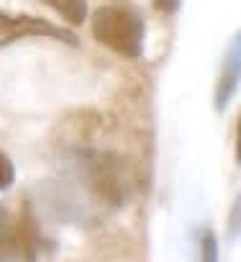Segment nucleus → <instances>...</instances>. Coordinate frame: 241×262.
I'll return each mask as SVG.
<instances>
[{
    "instance_id": "nucleus-2",
    "label": "nucleus",
    "mask_w": 241,
    "mask_h": 262,
    "mask_svg": "<svg viewBox=\"0 0 241 262\" xmlns=\"http://www.w3.org/2000/svg\"><path fill=\"white\" fill-rule=\"evenodd\" d=\"M80 172L85 185L92 190V195L98 201H103L110 208L124 206L126 201V178L120 170L115 155L110 152H85L80 157Z\"/></svg>"
},
{
    "instance_id": "nucleus-8",
    "label": "nucleus",
    "mask_w": 241,
    "mask_h": 262,
    "mask_svg": "<svg viewBox=\"0 0 241 262\" xmlns=\"http://www.w3.org/2000/svg\"><path fill=\"white\" fill-rule=\"evenodd\" d=\"M0 262H13V247H11V221L0 208Z\"/></svg>"
},
{
    "instance_id": "nucleus-4",
    "label": "nucleus",
    "mask_w": 241,
    "mask_h": 262,
    "mask_svg": "<svg viewBox=\"0 0 241 262\" xmlns=\"http://www.w3.org/2000/svg\"><path fill=\"white\" fill-rule=\"evenodd\" d=\"M238 85H241V29L236 31V36L231 39V44L226 47L221 57V67H218L215 85H213V111L215 113L228 111Z\"/></svg>"
},
{
    "instance_id": "nucleus-9",
    "label": "nucleus",
    "mask_w": 241,
    "mask_h": 262,
    "mask_svg": "<svg viewBox=\"0 0 241 262\" xmlns=\"http://www.w3.org/2000/svg\"><path fill=\"white\" fill-rule=\"evenodd\" d=\"M13 183H16V165L6 152H0V190H8Z\"/></svg>"
},
{
    "instance_id": "nucleus-6",
    "label": "nucleus",
    "mask_w": 241,
    "mask_h": 262,
    "mask_svg": "<svg viewBox=\"0 0 241 262\" xmlns=\"http://www.w3.org/2000/svg\"><path fill=\"white\" fill-rule=\"evenodd\" d=\"M198 247H200V262H221L218 254V236L213 234V229H203L198 236Z\"/></svg>"
},
{
    "instance_id": "nucleus-7",
    "label": "nucleus",
    "mask_w": 241,
    "mask_h": 262,
    "mask_svg": "<svg viewBox=\"0 0 241 262\" xmlns=\"http://www.w3.org/2000/svg\"><path fill=\"white\" fill-rule=\"evenodd\" d=\"M238 236H241V193L233 198V206H231L228 221H226V239H228V244L238 242Z\"/></svg>"
},
{
    "instance_id": "nucleus-5",
    "label": "nucleus",
    "mask_w": 241,
    "mask_h": 262,
    "mask_svg": "<svg viewBox=\"0 0 241 262\" xmlns=\"http://www.w3.org/2000/svg\"><path fill=\"white\" fill-rule=\"evenodd\" d=\"M41 3L54 8L72 26H80L87 18V0H41Z\"/></svg>"
},
{
    "instance_id": "nucleus-10",
    "label": "nucleus",
    "mask_w": 241,
    "mask_h": 262,
    "mask_svg": "<svg viewBox=\"0 0 241 262\" xmlns=\"http://www.w3.org/2000/svg\"><path fill=\"white\" fill-rule=\"evenodd\" d=\"M152 3H154V8L162 16H175L180 11V6H182V0H152Z\"/></svg>"
},
{
    "instance_id": "nucleus-3",
    "label": "nucleus",
    "mask_w": 241,
    "mask_h": 262,
    "mask_svg": "<svg viewBox=\"0 0 241 262\" xmlns=\"http://www.w3.org/2000/svg\"><path fill=\"white\" fill-rule=\"evenodd\" d=\"M21 39H54L67 47H80V39L69 29H62L41 16L8 13L0 8V47H8Z\"/></svg>"
},
{
    "instance_id": "nucleus-1",
    "label": "nucleus",
    "mask_w": 241,
    "mask_h": 262,
    "mask_svg": "<svg viewBox=\"0 0 241 262\" xmlns=\"http://www.w3.org/2000/svg\"><path fill=\"white\" fill-rule=\"evenodd\" d=\"M90 31L98 44H103L105 49L115 52L124 59H139L144 54L147 21L141 11H136L134 6L113 3L95 8Z\"/></svg>"
},
{
    "instance_id": "nucleus-11",
    "label": "nucleus",
    "mask_w": 241,
    "mask_h": 262,
    "mask_svg": "<svg viewBox=\"0 0 241 262\" xmlns=\"http://www.w3.org/2000/svg\"><path fill=\"white\" fill-rule=\"evenodd\" d=\"M233 162L241 167V108L236 116V128H233Z\"/></svg>"
}]
</instances>
